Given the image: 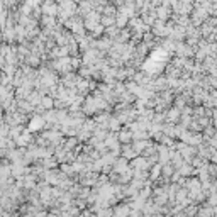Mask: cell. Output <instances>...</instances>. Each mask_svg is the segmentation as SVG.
<instances>
[{
	"instance_id": "cell-6",
	"label": "cell",
	"mask_w": 217,
	"mask_h": 217,
	"mask_svg": "<svg viewBox=\"0 0 217 217\" xmlns=\"http://www.w3.org/2000/svg\"><path fill=\"white\" fill-rule=\"evenodd\" d=\"M168 117L171 119V121H173V119H176V117H178V110H176V109H173V110L168 114Z\"/></svg>"
},
{
	"instance_id": "cell-1",
	"label": "cell",
	"mask_w": 217,
	"mask_h": 217,
	"mask_svg": "<svg viewBox=\"0 0 217 217\" xmlns=\"http://www.w3.org/2000/svg\"><path fill=\"white\" fill-rule=\"evenodd\" d=\"M42 124H44V119L42 117H34L31 121V124H29V131H36V129L42 127Z\"/></svg>"
},
{
	"instance_id": "cell-4",
	"label": "cell",
	"mask_w": 217,
	"mask_h": 217,
	"mask_svg": "<svg viewBox=\"0 0 217 217\" xmlns=\"http://www.w3.org/2000/svg\"><path fill=\"white\" fill-rule=\"evenodd\" d=\"M119 139L124 141V143H129V141H131V133H127V131L121 133V134H119Z\"/></svg>"
},
{
	"instance_id": "cell-2",
	"label": "cell",
	"mask_w": 217,
	"mask_h": 217,
	"mask_svg": "<svg viewBox=\"0 0 217 217\" xmlns=\"http://www.w3.org/2000/svg\"><path fill=\"white\" fill-rule=\"evenodd\" d=\"M126 22H127V14L126 12H119V14H117V26L122 27Z\"/></svg>"
},
{
	"instance_id": "cell-3",
	"label": "cell",
	"mask_w": 217,
	"mask_h": 217,
	"mask_svg": "<svg viewBox=\"0 0 217 217\" xmlns=\"http://www.w3.org/2000/svg\"><path fill=\"white\" fill-rule=\"evenodd\" d=\"M126 168H127V161H126V159H119L117 164H116V170H117V171H124Z\"/></svg>"
},
{
	"instance_id": "cell-5",
	"label": "cell",
	"mask_w": 217,
	"mask_h": 217,
	"mask_svg": "<svg viewBox=\"0 0 217 217\" xmlns=\"http://www.w3.org/2000/svg\"><path fill=\"white\" fill-rule=\"evenodd\" d=\"M41 104H42V105H44V107H48V109H51V107L54 105L51 99H41Z\"/></svg>"
}]
</instances>
